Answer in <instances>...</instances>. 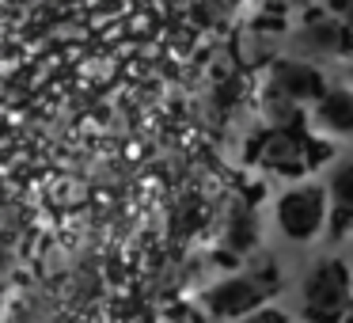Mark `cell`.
<instances>
[{"label": "cell", "mask_w": 353, "mask_h": 323, "mask_svg": "<svg viewBox=\"0 0 353 323\" xmlns=\"http://www.w3.org/2000/svg\"><path fill=\"white\" fill-rule=\"evenodd\" d=\"M353 308V282L342 259H319L300 282V312L307 323H345Z\"/></svg>", "instance_id": "6da1fadb"}, {"label": "cell", "mask_w": 353, "mask_h": 323, "mask_svg": "<svg viewBox=\"0 0 353 323\" xmlns=\"http://www.w3.org/2000/svg\"><path fill=\"white\" fill-rule=\"evenodd\" d=\"M327 190L323 186H296V190L281 194V202H277V224H281V232L292 239V244H307V239H315L323 232V224H327Z\"/></svg>", "instance_id": "7a4b0ae2"}, {"label": "cell", "mask_w": 353, "mask_h": 323, "mask_svg": "<svg viewBox=\"0 0 353 323\" xmlns=\"http://www.w3.org/2000/svg\"><path fill=\"white\" fill-rule=\"evenodd\" d=\"M315 156H323V148H315L307 137H300L292 130H274L266 137V145H262L259 160L270 171H277V175H304L315 164Z\"/></svg>", "instance_id": "3957f363"}, {"label": "cell", "mask_w": 353, "mask_h": 323, "mask_svg": "<svg viewBox=\"0 0 353 323\" xmlns=\"http://www.w3.org/2000/svg\"><path fill=\"white\" fill-rule=\"evenodd\" d=\"M262 300H266V293H262L247 274L228 277V282L213 285V289L205 293V308L216 315V320H243V315L259 312Z\"/></svg>", "instance_id": "277c9868"}, {"label": "cell", "mask_w": 353, "mask_h": 323, "mask_svg": "<svg viewBox=\"0 0 353 323\" xmlns=\"http://www.w3.org/2000/svg\"><path fill=\"white\" fill-rule=\"evenodd\" d=\"M274 92H281L285 99L292 103H304V99H319L323 92H327V84H323L319 69L315 65H304V61H281L274 69Z\"/></svg>", "instance_id": "5b68a950"}, {"label": "cell", "mask_w": 353, "mask_h": 323, "mask_svg": "<svg viewBox=\"0 0 353 323\" xmlns=\"http://www.w3.org/2000/svg\"><path fill=\"white\" fill-rule=\"evenodd\" d=\"M327 202H330V239H342L353 228V160L338 164L327 183Z\"/></svg>", "instance_id": "8992f818"}, {"label": "cell", "mask_w": 353, "mask_h": 323, "mask_svg": "<svg viewBox=\"0 0 353 323\" xmlns=\"http://www.w3.org/2000/svg\"><path fill=\"white\" fill-rule=\"evenodd\" d=\"M345 27H342V19H330V16H315V19H307V27L300 31V39H296V46H300V54H307V57H334V54H345Z\"/></svg>", "instance_id": "52a82bcc"}, {"label": "cell", "mask_w": 353, "mask_h": 323, "mask_svg": "<svg viewBox=\"0 0 353 323\" xmlns=\"http://www.w3.org/2000/svg\"><path fill=\"white\" fill-rule=\"evenodd\" d=\"M315 122L327 133H353V92L334 88L315 99Z\"/></svg>", "instance_id": "ba28073f"}, {"label": "cell", "mask_w": 353, "mask_h": 323, "mask_svg": "<svg viewBox=\"0 0 353 323\" xmlns=\"http://www.w3.org/2000/svg\"><path fill=\"white\" fill-rule=\"evenodd\" d=\"M251 277L254 285H259L262 293H266V297H274L277 293V285H281V274H277V266H274V259H270V255H262V259H254L251 262Z\"/></svg>", "instance_id": "9c48e42d"}, {"label": "cell", "mask_w": 353, "mask_h": 323, "mask_svg": "<svg viewBox=\"0 0 353 323\" xmlns=\"http://www.w3.org/2000/svg\"><path fill=\"white\" fill-rule=\"evenodd\" d=\"M232 323H289V315L281 308H259V312L243 315V320H232Z\"/></svg>", "instance_id": "30bf717a"}, {"label": "cell", "mask_w": 353, "mask_h": 323, "mask_svg": "<svg viewBox=\"0 0 353 323\" xmlns=\"http://www.w3.org/2000/svg\"><path fill=\"white\" fill-rule=\"evenodd\" d=\"M334 12H338V19H342V27L353 35V0H334Z\"/></svg>", "instance_id": "8fae6325"}, {"label": "cell", "mask_w": 353, "mask_h": 323, "mask_svg": "<svg viewBox=\"0 0 353 323\" xmlns=\"http://www.w3.org/2000/svg\"><path fill=\"white\" fill-rule=\"evenodd\" d=\"M345 323H353V312H350V315H345Z\"/></svg>", "instance_id": "7c38bea8"}, {"label": "cell", "mask_w": 353, "mask_h": 323, "mask_svg": "<svg viewBox=\"0 0 353 323\" xmlns=\"http://www.w3.org/2000/svg\"><path fill=\"white\" fill-rule=\"evenodd\" d=\"M350 312H353V308H350Z\"/></svg>", "instance_id": "4fadbf2b"}]
</instances>
